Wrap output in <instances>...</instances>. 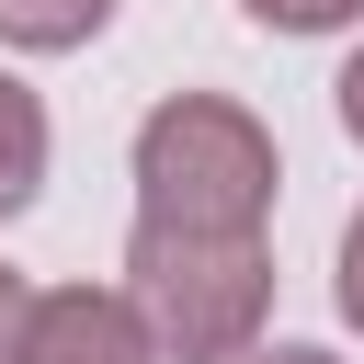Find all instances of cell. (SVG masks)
<instances>
[{
  "label": "cell",
  "mask_w": 364,
  "mask_h": 364,
  "mask_svg": "<svg viewBox=\"0 0 364 364\" xmlns=\"http://www.w3.org/2000/svg\"><path fill=\"white\" fill-rule=\"evenodd\" d=\"M273 136L228 91H171L136 125V228H193V239H262L273 216Z\"/></svg>",
  "instance_id": "6da1fadb"
},
{
  "label": "cell",
  "mask_w": 364,
  "mask_h": 364,
  "mask_svg": "<svg viewBox=\"0 0 364 364\" xmlns=\"http://www.w3.org/2000/svg\"><path fill=\"white\" fill-rule=\"evenodd\" d=\"M125 307L148 318L159 353L182 364H239L273 318V250L262 239H193V228H136L125 239Z\"/></svg>",
  "instance_id": "7a4b0ae2"
},
{
  "label": "cell",
  "mask_w": 364,
  "mask_h": 364,
  "mask_svg": "<svg viewBox=\"0 0 364 364\" xmlns=\"http://www.w3.org/2000/svg\"><path fill=\"white\" fill-rule=\"evenodd\" d=\"M11 364H159V341H148V318L114 284H57V296L23 307Z\"/></svg>",
  "instance_id": "3957f363"
},
{
  "label": "cell",
  "mask_w": 364,
  "mask_h": 364,
  "mask_svg": "<svg viewBox=\"0 0 364 364\" xmlns=\"http://www.w3.org/2000/svg\"><path fill=\"white\" fill-rule=\"evenodd\" d=\"M34 182H46V102L0 68V216H23Z\"/></svg>",
  "instance_id": "277c9868"
},
{
  "label": "cell",
  "mask_w": 364,
  "mask_h": 364,
  "mask_svg": "<svg viewBox=\"0 0 364 364\" xmlns=\"http://www.w3.org/2000/svg\"><path fill=\"white\" fill-rule=\"evenodd\" d=\"M102 23H114V0H0V46H34V57L91 46Z\"/></svg>",
  "instance_id": "5b68a950"
},
{
  "label": "cell",
  "mask_w": 364,
  "mask_h": 364,
  "mask_svg": "<svg viewBox=\"0 0 364 364\" xmlns=\"http://www.w3.org/2000/svg\"><path fill=\"white\" fill-rule=\"evenodd\" d=\"M250 23H273V34H330V23H353L364 0H239Z\"/></svg>",
  "instance_id": "8992f818"
},
{
  "label": "cell",
  "mask_w": 364,
  "mask_h": 364,
  "mask_svg": "<svg viewBox=\"0 0 364 364\" xmlns=\"http://www.w3.org/2000/svg\"><path fill=\"white\" fill-rule=\"evenodd\" d=\"M341 318H353V330H364V216H353V228H341Z\"/></svg>",
  "instance_id": "52a82bcc"
},
{
  "label": "cell",
  "mask_w": 364,
  "mask_h": 364,
  "mask_svg": "<svg viewBox=\"0 0 364 364\" xmlns=\"http://www.w3.org/2000/svg\"><path fill=\"white\" fill-rule=\"evenodd\" d=\"M23 307H34V296H23V273L0 262V364H11V341H23Z\"/></svg>",
  "instance_id": "ba28073f"
},
{
  "label": "cell",
  "mask_w": 364,
  "mask_h": 364,
  "mask_svg": "<svg viewBox=\"0 0 364 364\" xmlns=\"http://www.w3.org/2000/svg\"><path fill=\"white\" fill-rule=\"evenodd\" d=\"M239 364H341V353H318V341H250Z\"/></svg>",
  "instance_id": "9c48e42d"
},
{
  "label": "cell",
  "mask_w": 364,
  "mask_h": 364,
  "mask_svg": "<svg viewBox=\"0 0 364 364\" xmlns=\"http://www.w3.org/2000/svg\"><path fill=\"white\" fill-rule=\"evenodd\" d=\"M341 125H353V148H364V57L341 68Z\"/></svg>",
  "instance_id": "30bf717a"
}]
</instances>
